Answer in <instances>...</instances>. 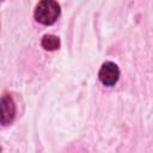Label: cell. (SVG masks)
Listing matches in <instances>:
<instances>
[{
    "label": "cell",
    "instance_id": "cell-4",
    "mask_svg": "<svg viewBox=\"0 0 153 153\" xmlns=\"http://www.w3.org/2000/svg\"><path fill=\"white\" fill-rule=\"evenodd\" d=\"M42 47L45 50H56L60 48V39L54 35H44L42 38Z\"/></svg>",
    "mask_w": 153,
    "mask_h": 153
},
{
    "label": "cell",
    "instance_id": "cell-3",
    "mask_svg": "<svg viewBox=\"0 0 153 153\" xmlns=\"http://www.w3.org/2000/svg\"><path fill=\"white\" fill-rule=\"evenodd\" d=\"M99 80L105 86H114L120 78V69L114 62H105L99 69Z\"/></svg>",
    "mask_w": 153,
    "mask_h": 153
},
{
    "label": "cell",
    "instance_id": "cell-2",
    "mask_svg": "<svg viewBox=\"0 0 153 153\" xmlns=\"http://www.w3.org/2000/svg\"><path fill=\"white\" fill-rule=\"evenodd\" d=\"M16 117V104L13 98L5 93L0 98V124L10 126Z\"/></svg>",
    "mask_w": 153,
    "mask_h": 153
},
{
    "label": "cell",
    "instance_id": "cell-1",
    "mask_svg": "<svg viewBox=\"0 0 153 153\" xmlns=\"http://www.w3.org/2000/svg\"><path fill=\"white\" fill-rule=\"evenodd\" d=\"M60 5L55 0H41L35 8V19L43 25H51L60 16Z\"/></svg>",
    "mask_w": 153,
    "mask_h": 153
},
{
    "label": "cell",
    "instance_id": "cell-5",
    "mask_svg": "<svg viewBox=\"0 0 153 153\" xmlns=\"http://www.w3.org/2000/svg\"><path fill=\"white\" fill-rule=\"evenodd\" d=\"M0 1H4V0H0Z\"/></svg>",
    "mask_w": 153,
    "mask_h": 153
}]
</instances>
